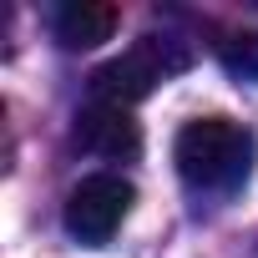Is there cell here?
I'll return each instance as SVG.
<instances>
[{
	"label": "cell",
	"mask_w": 258,
	"mask_h": 258,
	"mask_svg": "<svg viewBox=\"0 0 258 258\" xmlns=\"http://www.w3.org/2000/svg\"><path fill=\"white\" fill-rule=\"evenodd\" d=\"M182 66H187L182 41H172V36H142L132 51H121L116 61H106V66L91 71V101H101V106H132V101L152 96L157 81L177 76Z\"/></svg>",
	"instance_id": "7a4b0ae2"
},
{
	"label": "cell",
	"mask_w": 258,
	"mask_h": 258,
	"mask_svg": "<svg viewBox=\"0 0 258 258\" xmlns=\"http://www.w3.org/2000/svg\"><path fill=\"white\" fill-rule=\"evenodd\" d=\"M132 203H137V187L126 177L91 172L66 198V233L76 243H86V248H101V243H111V233L121 228V218L132 213Z\"/></svg>",
	"instance_id": "3957f363"
},
{
	"label": "cell",
	"mask_w": 258,
	"mask_h": 258,
	"mask_svg": "<svg viewBox=\"0 0 258 258\" xmlns=\"http://www.w3.org/2000/svg\"><path fill=\"white\" fill-rule=\"evenodd\" d=\"M76 142H81V152H91V157L132 162V157L142 152V126L132 121L126 106H101V101H91V106L76 116Z\"/></svg>",
	"instance_id": "277c9868"
},
{
	"label": "cell",
	"mask_w": 258,
	"mask_h": 258,
	"mask_svg": "<svg viewBox=\"0 0 258 258\" xmlns=\"http://www.w3.org/2000/svg\"><path fill=\"white\" fill-rule=\"evenodd\" d=\"M51 31H56V41L66 51H91V46L111 41L116 6L111 0H66V6L56 11V21H51Z\"/></svg>",
	"instance_id": "5b68a950"
},
{
	"label": "cell",
	"mask_w": 258,
	"mask_h": 258,
	"mask_svg": "<svg viewBox=\"0 0 258 258\" xmlns=\"http://www.w3.org/2000/svg\"><path fill=\"white\" fill-rule=\"evenodd\" d=\"M177 172L192 192H238L253 172L258 142L233 116H198L177 132Z\"/></svg>",
	"instance_id": "6da1fadb"
},
{
	"label": "cell",
	"mask_w": 258,
	"mask_h": 258,
	"mask_svg": "<svg viewBox=\"0 0 258 258\" xmlns=\"http://www.w3.org/2000/svg\"><path fill=\"white\" fill-rule=\"evenodd\" d=\"M218 61H223V71H228L233 81L258 86V31H238V36H228V41L218 46Z\"/></svg>",
	"instance_id": "8992f818"
}]
</instances>
